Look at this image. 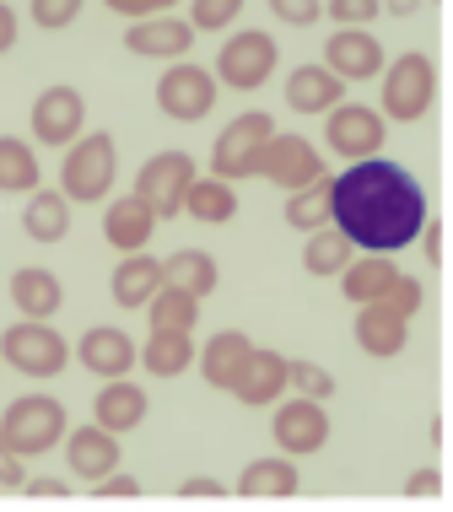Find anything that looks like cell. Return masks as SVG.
Instances as JSON below:
<instances>
[{
	"mask_svg": "<svg viewBox=\"0 0 453 512\" xmlns=\"http://www.w3.org/2000/svg\"><path fill=\"white\" fill-rule=\"evenodd\" d=\"M114 189V141L108 135H87L71 157H65V195L92 205Z\"/></svg>",
	"mask_w": 453,
	"mask_h": 512,
	"instance_id": "9",
	"label": "cell"
},
{
	"mask_svg": "<svg viewBox=\"0 0 453 512\" xmlns=\"http://www.w3.org/2000/svg\"><path fill=\"white\" fill-rule=\"evenodd\" d=\"M292 389H297V394H308V399H335L340 383L329 378L319 362H292Z\"/></svg>",
	"mask_w": 453,
	"mask_h": 512,
	"instance_id": "36",
	"label": "cell"
},
{
	"mask_svg": "<svg viewBox=\"0 0 453 512\" xmlns=\"http://www.w3.org/2000/svg\"><path fill=\"white\" fill-rule=\"evenodd\" d=\"M351 335H356V345H362L367 356L389 362V356H400L410 345V318L400 308H389V302H362V308H356Z\"/></svg>",
	"mask_w": 453,
	"mask_h": 512,
	"instance_id": "13",
	"label": "cell"
},
{
	"mask_svg": "<svg viewBox=\"0 0 453 512\" xmlns=\"http://www.w3.org/2000/svg\"><path fill=\"white\" fill-rule=\"evenodd\" d=\"M65 200H71V195H49V189H38V195L27 200V211H22V227H27V238H33V243H60L65 232H71V216H65Z\"/></svg>",
	"mask_w": 453,
	"mask_h": 512,
	"instance_id": "31",
	"label": "cell"
},
{
	"mask_svg": "<svg viewBox=\"0 0 453 512\" xmlns=\"http://www.w3.org/2000/svg\"><path fill=\"white\" fill-rule=\"evenodd\" d=\"M189 38H195V27H189V22L157 17V22H135L125 44H130L135 54H184Z\"/></svg>",
	"mask_w": 453,
	"mask_h": 512,
	"instance_id": "32",
	"label": "cell"
},
{
	"mask_svg": "<svg viewBox=\"0 0 453 512\" xmlns=\"http://www.w3.org/2000/svg\"><path fill=\"white\" fill-rule=\"evenodd\" d=\"M254 173L276 178L286 195H292V189L319 184V178H324V162H319V151L302 141V135H270L265 151H259V168H254Z\"/></svg>",
	"mask_w": 453,
	"mask_h": 512,
	"instance_id": "11",
	"label": "cell"
},
{
	"mask_svg": "<svg viewBox=\"0 0 453 512\" xmlns=\"http://www.w3.org/2000/svg\"><path fill=\"white\" fill-rule=\"evenodd\" d=\"M0 362H6V356H0Z\"/></svg>",
	"mask_w": 453,
	"mask_h": 512,
	"instance_id": "51",
	"label": "cell"
},
{
	"mask_svg": "<svg viewBox=\"0 0 453 512\" xmlns=\"http://www.w3.org/2000/svg\"><path fill=\"white\" fill-rule=\"evenodd\" d=\"M437 98V65L427 54H400V60L383 71V114L394 124H416Z\"/></svg>",
	"mask_w": 453,
	"mask_h": 512,
	"instance_id": "4",
	"label": "cell"
},
{
	"mask_svg": "<svg viewBox=\"0 0 453 512\" xmlns=\"http://www.w3.org/2000/svg\"><path fill=\"white\" fill-rule=\"evenodd\" d=\"M184 211L195 216V221H211V227H222V221L238 216V195H232L227 178H211V184H189Z\"/></svg>",
	"mask_w": 453,
	"mask_h": 512,
	"instance_id": "34",
	"label": "cell"
},
{
	"mask_svg": "<svg viewBox=\"0 0 453 512\" xmlns=\"http://www.w3.org/2000/svg\"><path fill=\"white\" fill-rule=\"evenodd\" d=\"M270 437H276L281 453H292V459H308V453H319L329 442V410L324 399H286V405H276V421H270Z\"/></svg>",
	"mask_w": 453,
	"mask_h": 512,
	"instance_id": "5",
	"label": "cell"
},
{
	"mask_svg": "<svg viewBox=\"0 0 453 512\" xmlns=\"http://www.w3.org/2000/svg\"><path fill=\"white\" fill-rule=\"evenodd\" d=\"M157 211L141 200V195H130V200H114L108 205V216H103V238L119 248V254H141L146 238H151V227H157Z\"/></svg>",
	"mask_w": 453,
	"mask_h": 512,
	"instance_id": "21",
	"label": "cell"
},
{
	"mask_svg": "<svg viewBox=\"0 0 453 512\" xmlns=\"http://www.w3.org/2000/svg\"><path fill=\"white\" fill-rule=\"evenodd\" d=\"M249 351H254V340L243 335V329H222V335H211V345H205V356H200L205 383H211V389H232L238 372H243V362H249Z\"/></svg>",
	"mask_w": 453,
	"mask_h": 512,
	"instance_id": "23",
	"label": "cell"
},
{
	"mask_svg": "<svg viewBox=\"0 0 453 512\" xmlns=\"http://www.w3.org/2000/svg\"><path fill=\"white\" fill-rule=\"evenodd\" d=\"M383 11V0H329V17L340 27H367Z\"/></svg>",
	"mask_w": 453,
	"mask_h": 512,
	"instance_id": "38",
	"label": "cell"
},
{
	"mask_svg": "<svg viewBox=\"0 0 453 512\" xmlns=\"http://www.w3.org/2000/svg\"><path fill=\"white\" fill-rule=\"evenodd\" d=\"M114 11H125V17H146V11H162V6H173V0H108Z\"/></svg>",
	"mask_w": 453,
	"mask_h": 512,
	"instance_id": "44",
	"label": "cell"
},
{
	"mask_svg": "<svg viewBox=\"0 0 453 512\" xmlns=\"http://www.w3.org/2000/svg\"><path fill=\"white\" fill-rule=\"evenodd\" d=\"M76 356H81V367L92 372V378H130V367H135V340L125 335V329H114V324H98V329H87L76 345Z\"/></svg>",
	"mask_w": 453,
	"mask_h": 512,
	"instance_id": "14",
	"label": "cell"
},
{
	"mask_svg": "<svg viewBox=\"0 0 453 512\" xmlns=\"http://www.w3.org/2000/svg\"><path fill=\"white\" fill-rule=\"evenodd\" d=\"M157 103H162V114H173V119H205L216 103V81H211V71H200V65H178V71L162 76Z\"/></svg>",
	"mask_w": 453,
	"mask_h": 512,
	"instance_id": "15",
	"label": "cell"
},
{
	"mask_svg": "<svg viewBox=\"0 0 453 512\" xmlns=\"http://www.w3.org/2000/svg\"><path fill=\"white\" fill-rule=\"evenodd\" d=\"M65 459H71V475L81 480H103L119 469V432H108L103 421L81 426V432H65Z\"/></svg>",
	"mask_w": 453,
	"mask_h": 512,
	"instance_id": "17",
	"label": "cell"
},
{
	"mask_svg": "<svg viewBox=\"0 0 453 512\" xmlns=\"http://www.w3.org/2000/svg\"><path fill=\"white\" fill-rule=\"evenodd\" d=\"M168 286V270H162V259L151 254H125L114 265V281H108V292H114L119 308H146L151 297Z\"/></svg>",
	"mask_w": 453,
	"mask_h": 512,
	"instance_id": "19",
	"label": "cell"
},
{
	"mask_svg": "<svg viewBox=\"0 0 453 512\" xmlns=\"http://www.w3.org/2000/svg\"><path fill=\"white\" fill-rule=\"evenodd\" d=\"M162 270H168V286H184V292H195V297H211L216 281H222V270H216V259L205 254V248H178Z\"/></svg>",
	"mask_w": 453,
	"mask_h": 512,
	"instance_id": "30",
	"label": "cell"
},
{
	"mask_svg": "<svg viewBox=\"0 0 453 512\" xmlns=\"http://www.w3.org/2000/svg\"><path fill=\"white\" fill-rule=\"evenodd\" d=\"M11 302L22 308V318H49V313H60L65 286H60V275H54V270L27 265V270L11 275Z\"/></svg>",
	"mask_w": 453,
	"mask_h": 512,
	"instance_id": "24",
	"label": "cell"
},
{
	"mask_svg": "<svg viewBox=\"0 0 453 512\" xmlns=\"http://www.w3.org/2000/svg\"><path fill=\"white\" fill-rule=\"evenodd\" d=\"M0 189H38V162L22 141H0Z\"/></svg>",
	"mask_w": 453,
	"mask_h": 512,
	"instance_id": "35",
	"label": "cell"
},
{
	"mask_svg": "<svg viewBox=\"0 0 453 512\" xmlns=\"http://www.w3.org/2000/svg\"><path fill=\"white\" fill-rule=\"evenodd\" d=\"M335 227L367 254H400L427 227V189L383 151L362 157L335 178Z\"/></svg>",
	"mask_w": 453,
	"mask_h": 512,
	"instance_id": "1",
	"label": "cell"
},
{
	"mask_svg": "<svg viewBox=\"0 0 453 512\" xmlns=\"http://www.w3.org/2000/svg\"><path fill=\"white\" fill-rule=\"evenodd\" d=\"M437 254H443V232L427 227V265H437Z\"/></svg>",
	"mask_w": 453,
	"mask_h": 512,
	"instance_id": "50",
	"label": "cell"
},
{
	"mask_svg": "<svg viewBox=\"0 0 453 512\" xmlns=\"http://www.w3.org/2000/svg\"><path fill=\"white\" fill-rule=\"evenodd\" d=\"M351 254H356V243L335 227V221H329V227L308 232V248H302V270H308V275H346Z\"/></svg>",
	"mask_w": 453,
	"mask_h": 512,
	"instance_id": "26",
	"label": "cell"
},
{
	"mask_svg": "<svg viewBox=\"0 0 453 512\" xmlns=\"http://www.w3.org/2000/svg\"><path fill=\"white\" fill-rule=\"evenodd\" d=\"M141 362L151 378H178V372H189V362H195V345H189V335H173V329H151Z\"/></svg>",
	"mask_w": 453,
	"mask_h": 512,
	"instance_id": "29",
	"label": "cell"
},
{
	"mask_svg": "<svg viewBox=\"0 0 453 512\" xmlns=\"http://www.w3.org/2000/svg\"><path fill=\"white\" fill-rule=\"evenodd\" d=\"M216 71H222L227 87L254 92L259 81L276 71V38H270V33H232L227 44H222V60H216Z\"/></svg>",
	"mask_w": 453,
	"mask_h": 512,
	"instance_id": "12",
	"label": "cell"
},
{
	"mask_svg": "<svg viewBox=\"0 0 453 512\" xmlns=\"http://www.w3.org/2000/svg\"><path fill=\"white\" fill-rule=\"evenodd\" d=\"M11 44H17V17H11L6 6H0V54H6Z\"/></svg>",
	"mask_w": 453,
	"mask_h": 512,
	"instance_id": "47",
	"label": "cell"
},
{
	"mask_svg": "<svg viewBox=\"0 0 453 512\" xmlns=\"http://www.w3.org/2000/svg\"><path fill=\"white\" fill-rule=\"evenodd\" d=\"M324 65L340 71L346 81H373L383 71V44L367 33V27H340V33L324 44Z\"/></svg>",
	"mask_w": 453,
	"mask_h": 512,
	"instance_id": "16",
	"label": "cell"
},
{
	"mask_svg": "<svg viewBox=\"0 0 453 512\" xmlns=\"http://www.w3.org/2000/svg\"><path fill=\"white\" fill-rule=\"evenodd\" d=\"M416 6H421V0H383V11H389V17H410Z\"/></svg>",
	"mask_w": 453,
	"mask_h": 512,
	"instance_id": "49",
	"label": "cell"
},
{
	"mask_svg": "<svg viewBox=\"0 0 453 512\" xmlns=\"http://www.w3.org/2000/svg\"><path fill=\"white\" fill-rule=\"evenodd\" d=\"M135 491H141V486H135L130 475H119V480H103V486H98V496H103V502H119V496H135Z\"/></svg>",
	"mask_w": 453,
	"mask_h": 512,
	"instance_id": "45",
	"label": "cell"
},
{
	"mask_svg": "<svg viewBox=\"0 0 453 512\" xmlns=\"http://www.w3.org/2000/svg\"><path fill=\"white\" fill-rule=\"evenodd\" d=\"M383 119L389 114H378V108H367V103H340L324 114V135L346 162H362V157H378L383 151V135H389Z\"/></svg>",
	"mask_w": 453,
	"mask_h": 512,
	"instance_id": "6",
	"label": "cell"
},
{
	"mask_svg": "<svg viewBox=\"0 0 453 512\" xmlns=\"http://www.w3.org/2000/svg\"><path fill=\"white\" fill-rule=\"evenodd\" d=\"M400 281V265H394L389 254H373V259H351L346 275H340V286H346V302H378V297H389V286Z\"/></svg>",
	"mask_w": 453,
	"mask_h": 512,
	"instance_id": "25",
	"label": "cell"
},
{
	"mask_svg": "<svg viewBox=\"0 0 453 512\" xmlns=\"http://www.w3.org/2000/svg\"><path fill=\"white\" fill-rule=\"evenodd\" d=\"M76 11H81V0H33L38 27H71Z\"/></svg>",
	"mask_w": 453,
	"mask_h": 512,
	"instance_id": "39",
	"label": "cell"
},
{
	"mask_svg": "<svg viewBox=\"0 0 453 512\" xmlns=\"http://www.w3.org/2000/svg\"><path fill=\"white\" fill-rule=\"evenodd\" d=\"M22 491L27 496H44V502H60V496H65V486H54V480H27Z\"/></svg>",
	"mask_w": 453,
	"mask_h": 512,
	"instance_id": "46",
	"label": "cell"
},
{
	"mask_svg": "<svg viewBox=\"0 0 453 512\" xmlns=\"http://www.w3.org/2000/svg\"><path fill=\"white\" fill-rule=\"evenodd\" d=\"M184 496H211V502H216V496H222V486H216V480H189Z\"/></svg>",
	"mask_w": 453,
	"mask_h": 512,
	"instance_id": "48",
	"label": "cell"
},
{
	"mask_svg": "<svg viewBox=\"0 0 453 512\" xmlns=\"http://www.w3.org/2000/svg\"><path fill=\"white\" fill-rule=\"evenodd\" d=\"M146 313H151V329L189 335V329H195V318H200V302H195V292H184V286H168V292H157V297L146 302Z\"/></svg>",
	"mask_w": 453,
	"mask_h": 512,
	"instance_id": "33",
	"label": "cell"
},
{
	"mask_svg": "<svg viewBox=\"0 0 453 512\" xmlns=\"http://www.w3.org/2000/svg\"><path fill=\"white\" fill-rule=\"evenodd\" d=\"M286 221L302 232H319L335 221V178H319V184H308V189H292L286 195Z\"/></svg>",
	"mask_w": 453,
	"mask_h": 512,
	"instance_id": "28",
	"label": "cell"
},
{
	"mask_svg": "<svg viewBox=\"0 0 453 512\" xmlns=\"http://www.w3.org/2000/svg\"><path fill=\"white\" fill-rule=\"evenodd\" d=\"M340 71H329V65H297L292 76H286V103L297 108V114H329V108L346 103V87H340Z\"/></svg>",
	"mask_w": 453,
	"mask_h": 512,
	"instance_id": "18",
	"label": "cell"
},
{
	"mask_svg": "<svg viewBox=\"0 0 453 512\" xmlns=\"http://www.w3.org/2000/svg\"><path fill=\"white\" fill-rule=\"evenodd\" d=\"M65 432H71V426H65V405L54 394H22L6 405V415H0V437H6L22 459H38V453L60 448Z\"/></svg>",
	"mask_w": 453,
	"mask_h": 512,
	"instance_id": "2",
	"label": "cell"
},
{
	"mask_svg": "<svg viewBox=\"0 0 453 512\" xmlns=\"http://www.w3.org/2000/svg\"><path fill=\"white\" fill-rule=\"evenodd\" d=\"M297 486H302V475H297L292 453H281V459H254L238 480L243 496H297Z\"/></svg>",
	"mask_w": 453,
	"mask_h": 512,
	"instance_id": "27",
	"label": "cell"
},
{
	"mask_svg": "<svg viewBox=\"0 0 453 512\" xmlns=\"http://www.w3.org/2000/svg\"><path fill=\"white\" fill-rule=\"evenodd\" d=\"M378 302H389V308H400L405 318H416V313H421V302H427V292H421L416 275H405V270H400V281H394V286H389V297H378Z\"/></svg>",
	"mask_w": 453,
	"mask_h": 512,
	"instance_id": "37",
	"label": "cell"
},
{
	"mask_svg": "<svg viewBox=\"0 0 453 512\" xmlns=\"http://www.w3.org/2000/svg\"><path fill=\"white\" fill-rule=\"evenodd\" d=\"M151 399L146 389H135L130 378H108V389H98V405H92V421H103L108 432H135L146 421Z\"/></svg>",
	"mask_w": 453,
	"mask_h": 512,
	"instance_id": "22",
	"label": "cell"
},
{
	"mask_svg": "<svg viewBox=\"0 0 453 512\" xmlns=\"http://www.w3.org/2000/svg\"><path fill=\"white\" fill-rule=\"evenodd\" d=\"M286 389H292V362L281 351H270V345H254L238 383H232V399L249 410H265V405H281Z\"/></svg>",
	"mask_w": 453,
	"mask_h": 512,
	"instance_id": "10",
	"label": "cell"
},
{
	"mask_svg": "<svg viewBox=\"0 0 453 512\" xmlns=\"http://www.w3.org/2000/svg\"><path fill=\"white\" fill-rule=\"evenodd\" d=\"M243 11V0H195V27H227Z\"/></svg>",
	"mask_w": 453,
	"mask_h": 512,
	"instance_id": "40",
	"label": "cell"
},
{
	"mask_svg": "<svg viewBox=\"0 0 453 512\" xmlns=\"http://www.w3.org/2000/svg\"><path fill=\"white\" fill-rule=\"evenodd\" d=\"M437 486H443V475H437V464H427L405 480V496H437Z\"/></svg>",
	"mask_w": 453,
	"mask_h": 512,
	"instance_id": "43",
	"label": "cell"
},
{
	"mask_svg": "<svg viewBox=\"0 0 453 512\" xmlns=\"http://www.w3.org/2000/svg\"><path fill=\"white\" fill-rule=\"evenodd\" d=\"M276 135V124H270V114H238L222 130V141H216V157H211V168L222 173V178H243V173H254L259 168V151H265V141Z\"/></svg>",
	"mask_w": 453,
	"mask_h": 512,
	"instance_id": "8",
	"label": "cell"
},
{
	"mask_svg": "<svg viewBox=\"0 0 453 512\" xmlns=\"http://www.w3.org/2000/svg\"><path fill=\"white\" fill-rule=\"evenodd\" d=\"M0 486H11V491H22V486H27V469H22V453L11 448L6 437H0Z\"/></svg>",
	"mask_w": 453,
	"mask_h": 512,
	"instance_id": "42",
	"label": "cell"
},
{
	"mask_svg": "<svg viewBox=\"0 0 453 512\" xmlns=\"http://www.w3.org/2000/svg\"><path fill=\"white\" fill-rule=\"evenodd\" d=\"M81 119H87V103H81L76 87H49L44 98L33 103V130H38V141H49V146L71 141L81 130Z\"/></svg>",
	"mask_w": 453,
	"mask_h": 512,
	"instance_id": "20",
	"label": "cell"
},
{
	"mask_svg": "<svg viewBox=\"0 0 453 512\" xmlns=\"http://www.w3.org/2000/svg\"><path fill=\"white\" fill-rule=\"evenodd\" d=\"M189 184H195V162H189L184 151H162V157H151L141 168L135 195H141L157 216H178L189 200Z\"/></svg>",
	"mask_w": 453,
	"mask_h": 512,
	"instance_id": "7",
	"label": "cell"
},
{
	"mask_svg": "<svg viewBox=\"0 0 453 512\" xmlns=\"http://www.w3.org/2000/svg\"><path fill=\"white\" fill-rule=\"evenodd\" d=\"M0 356H6V367L27 372V378H54L71 362V345H65L60 329H49V318H22V324H11L0 335Z\"/></svg>",
	"mask_w": 453,
	"mask_h": 512,
	"instance_id": "3",
	"label": "cell"
},
{
	"mask_svg": "<svg viewBox=\"0 0 453 512\" xmlns=\"http://www.w3.org/2000/svg\"><path fill=\"white\" fill-rule=\"evenodd\" d=\"M270 6H276V17H281V22L313 27V22H319V11H324V0H270Z\"/></svg>",
	"mask_w": 453,
	"mask_h": 512,
	"instance_id": "41",
	"label": "cell"
}]
</instances>
